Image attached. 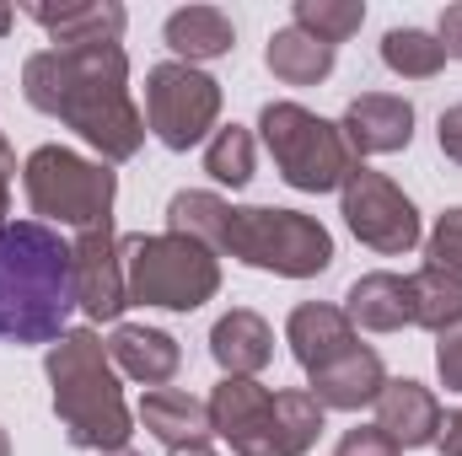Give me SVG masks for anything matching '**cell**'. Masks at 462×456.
Returning <instances> with one entry per match:
<instances>
[{
    "label": "cell",
    "mask_w": 462,
    "mask_h": 456,
    "mask_svg": "<svg viewBox=\"0 0 462 456\" xmlns=\"http://www.w3.org/2000/svg\"><path fill=\"white\" fill-rule=\"evenodd\" d=\"M22 97L38 114L76 129L103 161H129L145 145V118L129 97V54H124V43H81V49H38V54H27Z\"/></svg>",
    "instance_id": "cell-1"
},
{
    "label": "cell",
    "mask_w": 462,
    "mask_h": 456,
    "mask_svg": "<svg viewBox=\"0 0 462 456\" xmlns=\"http://www.w3.org/2000/svg\"><path fill=\"white\" fill-rule=\"evenodd\" d=\"M76 312L70 242L43 221L0 226V343L65 339Z\"/></svg>",
    "instance_id": "cell-2"
},
{
    "label": "cell",
    "mask_w": 462,
    "mask_h": 456,
    "mask_svg": "<svg viewBox=\"0 0 462 456\" xmlns=\"http://www.w3.org/2000/svg\"><path fill=\"white\" fill-rule=\"evenodd\" d=\"M43 370L54 381V414H60V430L70 446L97 456L129 446L134 414L124 403L118 370L97 328H70L65 339H54L43 354Z\"/></svg>",
    "instance_id": "cell-3"
},
{
    "label": "cell",
    "mask_w": 462,
    "mask_h": 456,
    "mask_svg": "<svg viewBox=\"0 0 462 456\" xmlns=\"http://www.w3.org/2000/svg\"><path fill=\"white\" fill-rule=\"evenodd\" d=\"M124 252V285L129 306H162V312H199L221 290V263L210 247L162 231V236H118Z\"/></svg>",
    "instance_id": "cell-4"
},
{
    "label": "cell",
    "mask_w": 462,
    "mask_h": 456,
    "mask_svg": "<svg viewBox=\"0 0 462 456\" xmlns=\"http://www.w3.org/2000/svg\"><path fill=\"white\" fill-rule=\"evenodd\" d=\"M226 258H242L247 269L280 274V279H318L334 263V236L323 221L301 210H269V205H242L226 215L221 247Z\"/></svg>",
    "instance_id": "cell-5"
},
{
    "label": "cell",
    "mask_w": 462,
    "mask_h": 456,
    "mask_svg": "<svg viewBox=\"0 0 462 456\" xmlns=\"http://www.w3.org/2000/svg\"><path fill=\"white\" fill-rule=\"evenodd\" d=\"M22 188L32 215H43V226H114V199H118V172L108 161H87L65 145H38L22 167Z\"/></svg>",
    "instance_id": "cell-6"
},
{
    "label": "cell",
    "mask_w": 462,
    "mask_h": 456,
    "mask_svg": "<svg viewBox=\"0 0 462 456\" xmlns=\"http://www.w3.org/2000/svg\"><path fill=\"white\" fill-rule=\"evenodd\" d=\"M258 129H263V145L280 167V178L301 194H334L345 188V178L360 167L355 150H349L345 129L318 118L301 103H269L258 114Z\"/></svg>",
    "instance_id": "cell-7"
},
{
    "label": "cell",
    "mask_w": 462,
    "mask_h": 456,
    "mask_svg": "<svg viewBox=\"0 0 462 456\" xmlns=\"http://www.w3.org/2000/svg\"><path fill=\"white\" fill-rule=\"evenodd\" d=\"M221 118V81L183 59H162L145 70V123L167 150H194L216 134Z\"/></svg>",
    "instance_id": "cell-8"
},
{
    "label": "cell",
    "mask_w": 462,
    "mask_h": 456,
    "mask_svg": "<svg viewBox=\"0 0 462 456\" xmlns=\"http://www.w3.org/2000/svg\"><path fill=\"white\" fill-rule=\"evenodd\" d=\"M339 205H345V221L355 231V242H365L371 252L403 258V252L420 247V210L387 172H371L360 161L345 178V188H339Z\"/></svg>",
    "instance_id": "cell-9"
},
{
    "label": "cell",
    "mask_w": 462,
    "mask_h": 456,
    "mask_svg": "<svg viewBox=\"0 0 462 456\" xmlns=\"http://www.w3.org/2000/svg\"><path fill=\"white\" fill-rule=\"evenodd\" d=\"M70 274H76V306L92 323H118L129 306L124 285V252H118L114 226H92L70 242Z\"/></svg>",
    "instance_id": "cell-10"
},
{
    "label": "cell",
    "mask_w": 462,
    "mask_h": 456,
    "mask_svg": "<svg viewBox=\"0 0 462 456\" xmlns=\"http://www.w3.org/2000/svg\"><path fill=\"white\" fill-rule=\"evenodd\" d=\"M323 435V408L312 392H274L269 414L242 435L231 441L236 456H307Z\"/></svg>",
    "instance_id": "cell-11"
},
{
    "label": "cell",
    "mask_w": 462,
    "mask_h": 456,
    "mask_svg": "<svg viewBox=\"0 0 462 456\" xmlns=\"http://www.w3.org/2000/svg\"><path fill=\"white\" fill-rule=\"evenodd\" d=\"M307 387H312V397H318L323 414H328V408L355 414V408H365V403L382 397V387H387V365H382V354H376L371 343L355 339L345 354H334V360H323L318 370H307Z\"/></svg>",
    "instance_id": "cell-12"
},
{
    "label": "cell",
    "mask_w": 462,
    "mask_h": 456,
    "mask_svg": "<svg viewBox=\"0 0 462 456\" xmlns=\"http://www.w3.org/2000/svg\"><path fill=\"white\" fill-rule=\"evenodd\" d=\"M355 161L360 156H393V150H409L414 140V103L409 97H393V92H360L339 118Z\"/></svg>",
    "instance_id": "cell-13"
},
{
    "label": "cell",
    "mask_w": 462,
    "mask_h": 456,
    "mask_svg": "<svg viewBox=\"0 0 462 456\" xmlns=\"http://www.w3.org/2000/svg\"><path fill=\"white\" fill-rule=\"evenodd\" d=\"M376 430H387L398 451L436 446V435H441V403H436V392L420 387V381H409V376L387 381L382 397H376Z\"/></svg>",
    "instance_id": "cell-14"
},
{
    "label": "cell",
    "mask_w": 462,
    "mask_h": 456,
    "mask_svg": "<svg viewBox=\"0 0 462 456\" xmlns=\"http://www.w3.org/2000/svg\"><path fill=\"white\" fill-rule=\"evenodd\" d=\"M60 49H81V43H118L129 11L118 0H76V5H22Z\"/></svg>",
    "instance_id": "cell-15"
},
{
    "label": "cell",
    "mask_w": 462,
    "mask_h": 456,
    "mask_svg": "<svg viewBox=\"0 0 462 456\" xmlns=\"http://www.w3.org/2000/svg\"><path fill=\"white\" fill-rule=\"evenodd\" d=\"M108 360H114V370H124L129 381H140V387H167L172 376H178V365H183V349L172 333H162V328H134V323H118L114 339H108Z\"/></svg>",
    "instance_id": "cell-16"
},
{
    "label": "cell",
    "mask_w": 462,
    "mask_h": 456,
    "mask_svg": "<svg viewBox=\"0 0 462 456\" xmlns=\"http://www.w3.org/2000/svg\"><path fill=\"white\" fill-rule=\"evenodd\" d=\"M345 317L349 328H365V333H398V328H414V312H409V279L376 269V274H360L345 296Z\"/></svg>",
    "instance_id": "cell-17"
},
{
    "label": "cell",
    "mask_w": 462,
    "mask_h": 456,
    "mask_svg": "<svg viewBox=\"0 0 462 456\" xmlns=\"http://www.w3.org/2000/svg\"><path fill=\"white\" fill-rule=\"evenodd\" d=\"M140 424L167 446V451H189V446H205L216 430H210V408L189 392H172V387H156L140 397Z\"/></svg>",
    "instance_id": "cell-18"
},
{
    "label": "cell",
    "mask_w": 462,
    "mask_h": 456,
    "mask_svg": "<svg viewBox=\"0 0 462 456\" xmlns=\"http://www.w3.org/2000/svg\"><path fill=\"white\" fill-rule=\"evenodd\" d=\"M285 343L291 354L301 360V370H318L323 360L345 354L355 343V328H349L345 306H328V301H301L291 317H285Z\"/></svg>",
    "instance_id": "cell-19"
},
{
    "label": "cell",
    "mask_w": 462,
    "mask_h": 456,
    "mask_svg": "<svg viewBox=\"0 0 462 456\" xmlns=\"http://www.w3.org/2000/svg\"><path fill=\"white\" fill-rule=\"evenodd\" d=\"M210 354L226 376H258L269 360H274V333L258 312H226L216 328H210Z\"/></svg>",
    "instance_id": "cell-20"
},
{
    "label": "cell",
    "mask_w": 462,
    "mask_h": 456,
    "mask_svg": "<svg viewBox=\"0 0 462 456\" xmlns=\"http://www.w3.org/2000/svg\"><path fill=\"white\" fill-rule=\"evenodd\" d=\"M162 38H167V49H172L183 65H199V59H221V54H231L236 27H231V16L221 11V5H183V11L167 16Z\"/></svg>",
    "instance_id": "cell-21"
},
{
    "label": "cell",
    "mask_w": 462,
    "mask_h": 456,
    "mask_svg": "<svg viewBox=\"0 0 462 456\" xmlns=\"http://www.w3.org/2000/svg\"><path fill=\"white\" fill-rule=\"evenodd\" d=\"M334 54H339L334 43L301 32V27H280V32L269 38V49H263V65H269L274 81H285V87H318V81L334 76Z\"/></svg>",
    "instance_id": "cell-22"
},
{
    "label": "cell",
    "mask_w": 462,
    "mask_h": 456,
    "mask_svg": "<svg viewBox=\"0 0 462 456\" xmlns=\"http://www.w3.org/2000/svg\"><path fill=\"white\" fill-rule=\"evenodd\" d=\"M269 403H274V392L263 387V381H253V376H226L216 392H210V430L221 435V441H242L263 414H269Z\"/></svg>",
    "instance_id": "cell-23"
},
{
    "label": "cell",
    "mask_w": 462,
    "mask_h": 456,
    "mask_svg": "<svg viewBox=\"0 0 462 456\" xmlns=\"http://www.w3.org/2000/svg\"><path fill=\"white\" fill-rule=\"evenodd\" d=\"M409 312H414V328H430L441 339L447 328L462 323V285L425 263L420 274H409Z\"/></svg>",
    "instance_id": "cell-24"
},
{
    "label": "cell",
    "mask_w": 462,
    "mask_h": 456,
    "mask_svg": "<svg viewBox=\"0 0 462 456\" xmlns=\"http://www.w3.org/2000/svg\"><path fill=\"white\" fill-rule=\"evenodd\" d=\"M382 65H387L393 76H403V81H430V76H441L447 49H441V38L425 32V27H393V32L382 38Z\"/></svg>",
    "instance_id": "cell-25"
},
{
    "label": "cell",
    "mask_w": 462,
    "mask_h": 456,
    "mask_svg": "<svg viewBox=\"0 0 462 456\" xmlns=\"http://www.w3.org/2000/svg\"><path fill=\"white\" fill-rule=\"evenodd\" d=\"M360 22H365L360 0H296V11H291V27H301V32H312L334 49L360 32Z\"/></svg>",
    "instance_id": "cell-26"
},
{
    "label": "cell",
    "mask_w": 462,
    "mask_h": 456,
    "mask_svg": "<svg viewBox=\"0 0 462 456\" xmlns=\"http://www.w3.org/2000/svg\"><path fill=\"white\" fill-rule=\"evenodd\" d=\"M205 172L226 188H247L253 183V134L242 123H226L205 140Z\"/></svg>",
    "instance_id": "cell-27"
},
{
    "label": "cell",
    "mask_w": 462,
    "mask_h": 456,
    "mask_svg": "<svg viewBox=\"0 0 462 456\" xmlns=\"http://www.w3.org/2000/svg\"><path fill=\"white\" fill-rule=\"evenodd\" d=\"M425 258H430V269H441L447 279L462 285V205L436 215V226L425 236Z\"/></svg>",
    "instance_id": "cell-28"
},
{
    "label": "cell",
    "mask_w": 462,
    "mask_h": 456,
    "mask_svg": "<svg viewBox=\"0 0 462 456\" xmlns=\"http://www.w3.org/2000/svg\"><path fill=\"white\" fill-rule=\"evenodd\" d=\"M334 456H403V451L393 446V435H387V430H376V424H355V430L339 435Z\"/></svg>",
    "instance_id": "cell-29"
},
{
    "label": "cell",
    "mask_w": 462,
    "mask_h": 456,
    "mask_svg": "<svg viewBox=\"0 0 462 456\" xmlns=\"http://www.w3.org/2000/svg\"><path fill=\"white\" fill-rule=\"evenodd\" d=\"M436 370H441L447 392H462V323L441 333V343H436Z\"/></svg>",
    "instance_id": "cell-30"
},
{
    "label": "cell",
    "mask_w": 462,
    "mask_h": 456,
    "mask_svg": "<svg viewBox=\"0 0 462 456\" xmlns=\"http://www.w3.org/2000/svg\"><path fill=\"white\" fill-rule=\"evenodd\" d=\"M436 140H441V156L462 167V103L441 114V123H436Z\"/></svg>",
    "instance_id": "cell-31"
},
{
    "label": "cell",
    "mask_w": 462,
    "mask_h": 456,
    "mask_svg": "<svg viewBox=\"0 0 462 456\" xmlns=\"http://www.w3.org/2000/svg\"><path fill=\"white\" fill-rule=\"evenodd\" d=\"M441 49H447V59H462V5H447L441 11Z\"/></svg>",
    "instance_id": "cell-32"
},
{
    "label": "cell",
    "mask_w": 462,
    "mask_h": 456,
    "mask_svg": "<svg viewBox=\"0 0 462 456\" xmlns=\"http://www.w3.org/2000/svg\"><path fill=\"white\" fill-rule=\"evenodd\" d=\"M436 446H441L447 456H462V408L441 414V435H436Z\"/></svg>",
    "instance_id": "cell-33"
},
{
    "label": "cell",
    "mask_w": 462,
    "mask_h": 456,
    "mask_svg": "<svg viewBox=\"0 0 462 456\" xmlns=\"http://www.w3.org/2000/svg\"><path fill=\"white\" fill-rule=\"evenodd\" d=\"M11 167H16V161L5 156V161H0V226H5V210H11Z\"/></svg>",
    "instance_id": "cell-34"
},
{
    "label": "cell",
    "mask_w": 462,
    "mask_h": 456,
    "mask_svg": "<svg viewBox=\"0 0 462 456\" xmlns=\"http://www.w3.org/2000/svg\"><path fill=\"white\" fill-rule=\"evenodd\" d=\"M11 22H16V11H11V5H0V38L11 32Z\"/></svg>",
    "instance_id": "cell-35"
},
{
    "label": "cell",
    "mask_w": 462,
    "mask_h": 456,
    "mask_svg": "<svg viewBox=\"0 0 462 456\" xmlns=\"http://www.w3.org/2000/svg\"><path fill=\"white\" fill-rule=\"evenodd\" d=\"M172 456H216L210 446H189V451H172Z\"/></svg>",
    "instance_id": "cell-36"
},
{
    "label": "cell",
    "mask_w": 462,
    "mask_h": 456,
    "mask_svg": "<svg viewBox=\"0 0 462 456\" xmlns=\"http://www.w3.org/2000/svg\"><path fill=\"white\" fill-rule=\"evenodd\" d=\"M0 456H11V441H5V430H0Z\"/></svg>",
    "instance_id": "cell-37"
},
{
    "label": "cell",
    "mask_w": 462,
    "mask_h": 456,
    "mask_svg": "<svg viewBox=\"0 0 462 456\" xmlns=\"http://www.w3.org/2000/svg\"><path fill=\"white\" fill-rule=\"evenodd\" d=\"M103 456H140V451H129V446H124V451H103Z\"/></svg>",
    "instance_id": "cell-38"
},
{
    "label": "cell",
    "mask_w": 462,
    "mask_h": 456,
    "mask_svg": "<svg viewBox=\"0 0 462 456\" xmlns=\"http://www.w3.org/2000/svg\"><path fill=\"white\" fill-rule=\"evenodd\" d=\"M5 156H11V145H5V140H0V161H5Z\"/></svg>",
    "instance_id": "cell-39"
}]
</instances>
